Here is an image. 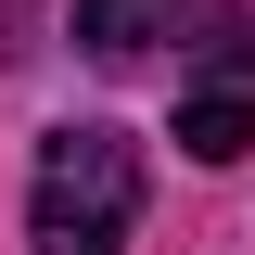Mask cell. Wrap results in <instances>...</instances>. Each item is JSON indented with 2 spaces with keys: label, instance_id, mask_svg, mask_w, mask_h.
Masks as SVG:
<instances>
[{
  "label": "cell",
  "instance_id": "cell-1",
  "mask_svg": "<svg viewBox=\"0 0 255 255\" xmlns=\"http://www.w3.org/2000/svg\"><path fill=\"white\" fill-rule=\"evenodd\" d=\"M128 230H140V140L102 115L51 128L38 179H26V243L38 255H128Z\"/></svg>",
  "mask_w": 255,
  "mask_h": 255
},
{
  "label": "cell",
  "instance_id": "cell-2",
  "mask_svg": "<svg viewBox=\"0 0 255 255\" xmlns=\"http://www.w3.org/2000/svg\"><path fill=\"white\" fill-rule=\"evenodd\" d=\"M179 13H191V0H77V51H102V64H140L153 38H179Z\"/></svg>",
  "mask_w": 255,
  "mask_h": 255
},
{
  "label": "cell",
  "instance_id": "cell-3",
  "mask_svg": "<svg viewBox=\"0 0 255 255\" xmlns=\"http://www.w3.org/2000/svg\"><path fill=\"white\" fill-rule=\"evenodd\" d=\"M179 153L191 166H243L255 153V90H191L179 102Z\"/></svg>",
  "mask_w": 255,
  "mask_h": 255
}]
</instances>
